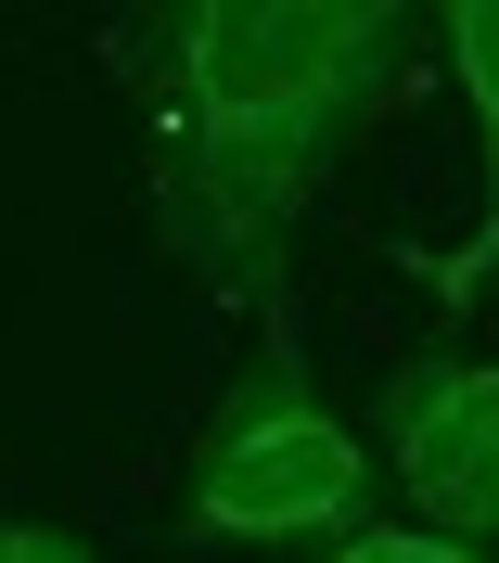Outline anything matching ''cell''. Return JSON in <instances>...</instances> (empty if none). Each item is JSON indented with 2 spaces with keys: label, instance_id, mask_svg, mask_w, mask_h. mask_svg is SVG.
<instances>
[{
  "label": "cell",
  "instance_id": "5b68a950",
  "mask_svg": "<svg viewBox=\"0 0 499 563\" xmlns=\"http://www.w3.org/2000/svg\"><path fill=\"white\" fill-rule=\"evenodd\" d=\"M321 563H499V551H474V538H435V526H358L346 551H321Z\"/></svg>",
  "mask_w": 499,
  "mask_h": 563
},
{
  "label": "cell",
  "instance_id": "277c9868",
  "mask_svg": "<svg viewBox=\"0 0 499 563\" xmlns=\"http://www.w3.org/2000/svg\"><path fill=\"white\" fill-rule=\"evenodd\" d=\"M435 52H448V90L474 103V231H462V244H397V269L462 320V308L499 295V0L435 13Z\"/></svg>",
  "mask_w": 499,
  "mask_h": 563
},
{
  "label": "cell",
  "instance_id": "6da1fadb",
  "mask_svg": "<svg viewBox=\"0 0 499 563\" xmlns=\"http://www.w3.org/2000/svg\"><path fill=\"white\" fill-rule=\"evenodd\" d=\"M115 52L142 65L154 115V244L218 308L282 320L295 231L358 129L410 90L435 52V13L397 0H167L129 13Z\"/></svg>",
  "mask_w": 499,
  "mask_h": 563
},
{
  "label": "cell",
  "instance_id": "3957f363",
  "mask_svg": "<svg viewBox=\"0 0 499 563\" xmlns=\"http://www.w3.org/2000/svg\"><path fill=\"white\" fill-rule=\"evenodd\" d=\"M385 474L410 499V526L499 551V358L410 346L385 372Z\"/></svg>",
  "mask_w": 499,
  "mask_h": 563
},
{
  "label": "cell",
  "instance_id": "7a4b0ae2",
  "mask_svg": "<svg viewBox=\"0 0 499 563\" xmlns=\"http://www.w3.org/2000/svg\"><path fill=\"white\" fill-rule=\"evenodd\" d=\"M372 512V449L346 435V410L308 372V333L256 320V358L231 372V397L192 435V474H179V538L206 551H346Z\"/></svg>",
  "mask_w": 499,
  "mask_h": 563
},
{
  "label": "cell",
  "instance_id": "8992f818",
  "mask_svg": "<svg viewBox=\"0 0 499 563\" xmlns=\"http://www.w3.org/2000/svg\"><path fill=\"white\" fill-rule=\"evenodd\" d=\"M0 563H90V551H77L65 526H26V512H13V526H0Z\"/></svg>",
  "mask_w": 499,
  "mask_h": 563
}]
</instances>
